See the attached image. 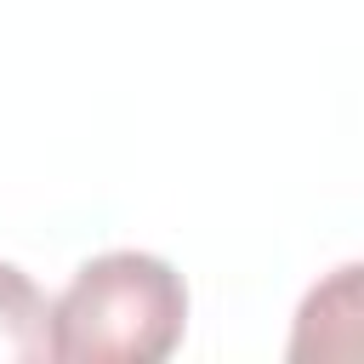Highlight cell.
Instances as JSON below:
<instances>
[{
  "label": "cell",
  "instance_id": "2",
  "mask_svg": "<svg viewBox=\"0 0 364 364\" xmlns=\"http://www.w3.org/2000/svg\"><path fill=\"white\" fill-rule=\"evenodd\" d=\"M40 358H51V301L23 267L0 262V364Z\"/></svg>",
  "mask_w": 364,
  "mask_h": 364
},
{
  "label": "cell",
  "instance_id": "1",
  "mask_svg": "<svg viewBox=\"0 0 364 364\" xmlns=\"http://www.w3.org/2000/svg\"><path fill=\"white\" fill-rule=\"evenodd\" d=\"M188 284L165 256L102 250L51 301V358L68 364H159L182 347Z\"/></svg>",
  "mask_w": 364,
  "mask_h": 364
}]
</instances>
